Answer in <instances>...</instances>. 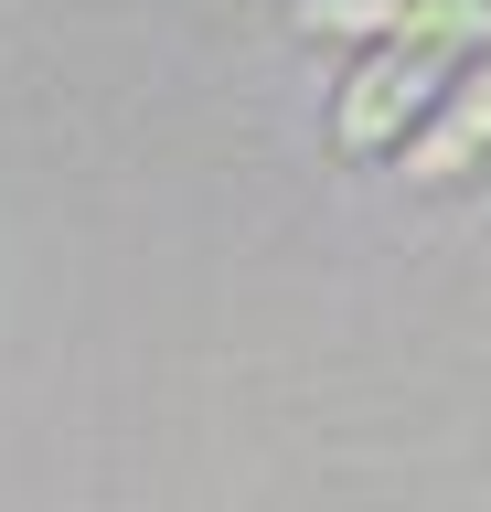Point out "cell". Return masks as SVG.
Instances as JSON below:
<instances>
[{"label": "cell", "instance_id": "6da1fadb", "mask_svg": "<svg viewBox=\"0 0 491 512\" xmlns=\"http://www.w3.org/2000/svg\"><path fill=\"white\" fill-rule=\"evenodd\" d=\"M459 43H491V0H406V22L385 32V54L353 75V96H342L331 139H342V150L395 139V118H406V107H417V96L459 64Z\"/></svg>", "mask_w": 491, "mask_h": 512}, {"label": "cell", "instance_id": "7a4b0ae2", "mask_svg": "<svg viewBox=\"0 0 491 512\" xmlns=\"http://www.w3.org/2000/svg\"><path fill=\"white\" fill-rule=\"evenodd\" d=\"M481 150H491V64L470 75V96H459L449 118H438L417 150H406V171H417V182H459V171H470Z\"/></svg>", "mask_w": 491, "mask_h": 512}, {"label": "cell", "instance_id": "3957f363", "mask_svg": "<svg viewBox=\"0 0 491 512\" xmlns=\"http://www.w3.org/2000/svg\"><path fill=\"white\" fill-rule=\"evenodd\" d=\"M406 0H299V32H395Z\"/></svg>", "mask_w": 491, "mask_h": 512}]
</instances>
